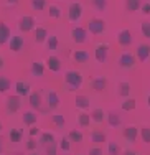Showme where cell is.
I'll return each instance as SVG.
<instances>
[{"mask_svg":"<svg viewBox=\"0 0 150 155\" xmlns=\"http://www.w3.org/2000/svg\"><path fill=\"white\" fill-rule=\"evenodd\" d=\"M51 120H53V124L58 125V127H63V125L66 124V120H64V116H61V114H54V116L51 117Z\"/></svg>","mask_w":150,"mask_h":155,"instance_id":"35","label":"cell"},{"mask_svg":"<svg viewBox=\"0 0 150 155\" xmlns=\"http://www.w3.org/2000/svg\"><path fill=\"white\" fill-rule=\"evenodd\" d=\"M45 5H46V0H31V7L36 12H41L45 8Z\"/></svg>","mask_w":150,"mask_h":155,"instance_id":"36","label":"cell"},{"mask_svg":"<svg viewBox=\"0 0 150 155\" xmlns=\"http://www.w3.org/2000/svg\"><path fill=\"white\" fill-rule=\"evenodd\" d=\"M36 134H38V127H31L30 129V135L33 137V135H36Z\"/></svg>","mask_w":150,"mask_h":155,"instance_id":"48","label":"cell"},{"mask_svg":"<svg viewBox=\"0 0 150 155\" xmlns=\"http://www.w3.org/2000/svg\"><path fill=\"white\" fill-rule=\"evenodd\" d=\"M60 149L63 150V152H69L71 150V145H69V139H61V142H60Z\"/></svg>","mask_w":150,"mask_h":155,"instance_id":"43","label":"cell"},{"mask_svg":"<svg viewBox=\"0 0 150 155\" xmlns=\"http://www.w3.org/2000/svg\"><path fill=\"white\" fill-rule=\"evenodd\" d=\"M0 130H2V124H0Z\"/></svg>","mask_w":150,"mask_h":155,"instance_id":"54","label":"cell"},{"mask_svg":"<svg viewBox=\"0 0 150 155\" xmlns=\"http://www.w3.org/2000/svg\"><path fill=\"white\" fill-rule=\"evenodd\" d=\"M41 142L43 143H53L54 142V135L50 134V132H45V134H41Z\"/></svg>","mask_w":150,"mask_h":155,"instance_id":"42","label":"cell"},{"mask_svg":"<svg viewBox=\"0 0 150 155\" xmlns=\"http://www.w3.org/2000/svg\"><path fill=\"white\" fill-rule=\"evenodd\" d=\"M23 36H20V35H13L12 38H10V50L12 51H15V53H18V51L23 48Z\"/></svg>","mask_w":150,"mask_h":155,"instance_id":"9","label":"cell"},{"mask_svg":"<svg viewBox=\"0 0 150 155\" xmlns=\"http://www.w3.org/2000/svg\"><path fill=\"white\" fill-rule=\"evenodd\" d=\"M31 73H33V76H43V73H45V66L41 64V63H33L31 64Z\"/></svg>","mask_w":150,"mask_h":155,"instance_id":"27","label":"cell"},{"mask_svg":"<svg viewBox=\"0 0 150 155\" xmlns=\"http://www.w3.org/2000/svg\"><path fill=\"white\" fill-rule=\"evenodd\" d=\"M117 41H119L120 46H130V45H132L134 38H132V33H130V30L119 31V35H117Z\"/></svg>","mask_w":150,"mask_h":155,"instance_id":"6","label":"cell"},{"mask_svg":"<svg viewBox=\"0 0 150 155\" xmlns=\"http://www.w3.org/2000/svg\"><path fill=\"white\" fill-rule=\"evenodd\" d=\"M89 155H102V150L99 147H96V149H91L89 150Z\"/></svg>","mask_w":150,"mask_h":155,"instance_id":"46","label":"cell"},{"mask_svg":"<svg viewBox=\"0 0 150 155\" xmlns=\"http://www.w3.org/2000/svg\"><path fill=\"white\" fill-rule=\"evenodd\" d=\"M35 147H36V142H35V140H30V142H28V145H27V149L28 150H33Z\"/></svg>","mask_w":150,"mask_h":155,"instance_id":"47","label":"cell"},{"mask_svg":"<svg viewBox=\"0 0 150 155\" xmlns=\"http://www.w3.org/2000/svg\"><path fill=\"white\" fill-rule=\"evenodd\" d=\"M69 140L71 142H83V134L79 130H71L69 132Z\"/></svg>","mask_w":150,"mask_h":155,"instance_id":"37","label":"cell"},{"mask_svg":"<svg viewBox=\"0 0 150 155\" xmlns=\"http://www.w3.org/2000/svg\"><path fill=\"white\" fill-rule=\"evenodd\" d=\"M106 134L104 132H99V130H94L93 134H91V142H96V143H102L106 142Z\"/></svg>","mask_w":150,"mask_h":155,"instance_id":"24","label":"cell"},{"mask_svg":"<svg viewBox=\"0 0 150 155\" xmlns=\"http://www.w3.org/2000/svg\"><path fill=\"white\" fill-rule=\"evenodd\" d=\"M2 150H3V147H2V142H0V153H2Z\"/></svg>","mask_w":150,"mask_h":155,"instance_id":"53","label":"cell"},{"mask_svg":"<svg viewBox=\"0 0 150 155\" xmlns=\"http://www.w3.org/2000/svg\"><path fill=\"white\" fill-rule=\"evenodd\" d=\"M46 64H48V68L53 73L61 71V61H60V58H56V56H50L48 60H46Z\"/></svg>","mask_w":150,"mask_h":155,"instance_id":"13","label":"cell"},{"mask_svg":"<svg viewBox=\"0 0 150 155\" xmlns=\"http://www.w3.org/2000/svg\"><path fill=\"white\" fill-rule=\"evenodd\" d=\"M120 107H122V110H127V112H129V110H134L135 109V99H126Z\"/></svg>","mask_w":150,"mask_h":155,"instance_id":"32","label":"cell"},{"mask_svg":"<svg viewBox=\"0 0 150 155\" xmlns=\"http://www.w3.org/2000/svg\"><path fill=\"white\" fill-rule=\"evenodd\" d=\"M48 15H50V18H60L61 17V8L58 5H51L50 10H48Z\"/></svg>","mask_w":150,"mask_h":155,"instance_id":"33","label":"cell"},{"mask_svg":"<svg viewBox=\"0 0 150 155\" xmlns=\"http://www.w3.org/2000/svg\"><path fill=\"white\" fill-rule=\"evenodd\" d=\"M73 60L78 61V63H87L89 60V53L87 51H83V50H78L73 53Z\"/></svg>","mask_w":150,"mask_h":155,"instance_id":"20","label":"cell"},{"mask_svg":"<svg viewBox=\"0 0 150 155\" xmlns=\"http://www.w3.org/2000/svg\"><path fill=\"white\" fill-rule=\"evenodd\" d=\"M147 102H148V107H150V94H148V97H147Z\"/></svg>","mask_w":150,"mask_h":155,"instance_id":"52","label":"cell"},{"mask_svg":"<svg viewBox=\"0 0 150 155\" xmlns=\"http://www.w3.org/2000/svg\"><path fill=\"white\" fill-rule=\"evenodd\" d=\"M91 3L94 5V8L99 10V12H104L107 8V0H91Z\"/></svg>","mask_w":150,"mask_h":155,"instance_id":"30","label":"cell"},{"mask_svg":"<svg viewBox=\"0 0 150 155\" xmlns=\"http://www.w3.org/2000/svg\"><path fill=\"white\" fill-rule=\"evenodd\" d=\"M91 101L87 96H76V107L79 109H89Z\"/></svg>","mask_w":150,"mask_h":155,"instance_id":"19","label":"cell"},{"mask_svg":"<svg viewBox=\"0 0 150 155\" xmlns=\"http://www.w3.org/2000/svg\"><path fill=\"white\" fill-rule=\"evenodd\" d=\"M18 28H20L21 31H25V33L31 31V30L35 28V18H33V17H30V15L21 17V18H20V21H18Z\"/></svg>","mask_w":150,"mask_h":155,"instance_id":"4","label":"cell"},{"mask_svg":"<svg viewBox=\"0 0 150 155\" xmlns=\"http://www.w3.org/2000/svg\"><path fill=\"white\" fill-rule=\"evenodd\" d=\"M31 155H36V153H31Z\"/></svg>","mask_w":150,"mask_h":155,"instance_id":"55","label":"cell"},{"mask_svg":"<svg viewBox=\"0 0 150 155\" xmlns=\"http://www.w3.org/2000/svg\"><path fill=\"white\" fill-rule=\"evenodd\" d=\"M46 45H48L50 50H58V38L56 36H48V40H46Z\"/></svg>","mask_w":150,"mask_h":155,"instance_id":"38","label":"cell"},{"mask_svg":"<svg viewBox=\"0 0 150 155\" xmlns=\"http://www.w3.org/2000/svg\"><path fill=\"white\" fill-rule=\"evenodd\" d=\"M15 89H17L18 96H28V94H30V86H28L27 83H23V81L15 83Z\"/></svg>","mask_w":150,"mask_h":155,"instance_id":"16","label":"cell"},{"mask_svg":"<svg viewBox=\"0 0 150 155\" xmlns=\"http://www.w3.org/2000/svg\"><path fill=\"white\" fill-rule=\"evenodd\" d=\"M20 109V97L18 96H10L7 97V110L8 112H17Z\"/></svg>","mask_w":150,"mask_h":155,"instance_id":"11","label":"cell"},{"mask_svg":"<svg viewBox=\"0 0 150 155\" xmlns=\"http://www.w3.org/2000/svg\"><path fill=\"white\" fill-rule=\"evenodd\" d=\"M124 155H137V153H135V152H130V150H127V152L124 153Z\"/></svg>","mask_w":150,"mask_h":155,"instance_id":"49","label":"cell"},{"mask_svg":"<svg viewBox=\"0 0 150 155\" xmlns=\"http://www.w3.org/2000/svg\"><path fill=\"white\" fill-rule=\"evenodd\" d=\"M46 153H48V155H56V145H54V142L51 143L48 149H46Z\"/></svg>","mask_w":150,"mask_h":155,"instance_id":"44","label":"cell"},{"mask_svg":"<svg viewBox=\"0 0 150 155\" xmlns=\"http://www.w3.org/2000/svg\"><path fill=\"white\" fill-rule=\"evenodd\" d=\"M83 17V5L78 2L71 3L69 5V20L73 21V23H76V21H79Z\"/></svg>","mask_w":150,"mask_h":155,"instance_id":"3","label":"cell"},{"mask_svg":"<svg viewBox=\"0 0 150 155\" xmlns=\"http://www.w3.org/2000/svg\"><path fill=\"white\" fill-rule=\"evenodd\" d=\"M7 2H8V3H12V5H15V3L18 2V0H7Z\"/></svg>","mask_w":150,"mask_h":155,"instance_id":"50","label":"cell"},{"mask_svg":"<svg viewBox=\"0 0 150 155\" xmlns=\"http://www.w3.org/2000/svg\"><path fill=\"white\" fill-rule=\"evenodd\" d=\"M78 155H81V153H78Z\"/></svg>","mask_w":150,"mask_h":155,"instance_id":"56","label":"cell"},{"mask_svg":"<svg viewBox=\"0 0 150 155\" xmlns=\"http://www.w3.org/2000/svg\"><path fill=\"white\" fill-rule=\"evenodd\" d=\"M137 58L139 61L145 63L150 58V46L148 45H139L137 46Z\"/></svg>","mask_w":150,"mask_h":155,"instance_id":"10","label":"cell"},{"mask_svg":"<svg viewBox=\"0 0 150 155\" xmlns=\"http://www.w3.org/2000/svg\"><path fill=\"white\" fill-rule=\"evenodd\" d=\"M10 38H12V36H10V28L7 27L3 21H0V45L7 43Z\"/></svg>","mask_w":150,"mask_h":155,"instance_id":"14","label":"cell"},{"mask_svg":"<svg viewBox=\"0 0 150 155\" xmlns=\"http://www.w3.org/2000/svg\"><path fill=\"white\" fill-rule=\"evenodd\" d=\"M87 30L93 35H101L106 30V21L101 20V18H91L89 23H87Z\"/></svg>","mask_w":150,"mask_h":155,"instance_id":"2","label":"cell"},{"mask_svg":"<svg viewBox=\"0 0 150 155\" xmlns=\"http://www.w3.org/2000/svg\"><path fill=\"white\" fill-rule=\"evenodd\" d=\"M64 83H66L69 91H76L83 86V74L79 71H66V74H64Z\"/></svg>","mask_w":150,"mask_h":155,"instance_id":"1","label":"cell"},{"mask_svg":"<svg viewBox=\"0 0 150 155\" xmlns=\"http://www.w3.org/2000/svg\"><path fill=\"white\" fill-rule=\"evenodd\" d=\"M21 135H23V134H21L20 129H12V130H10V135H8V137H10V142L18 143V142L21 140Z\"/></svg>","mask_w":150,"mask_h":155,"instance_id":"26","label":"cell"},{"mask_svg":"<svg viewBox=\"0 0 150 155\" xmlns=\"http://www.w3.org/2000/svg\"><path fill=\"white\" fill-rule=\"evenodd\" d=\"M91 116L89 114H86V112H83V114H79V125L81 127H87V125L91 124Z\"/></svg>","mask_w":150,"mask_h":155,"instance_id":"31","label":"cell"},{"mask_svg":"<svg viewBox=\"0 0 150 155\" xmlns=\"http://www.w3.org/2000/svg\"><path fill=\"white\" fill-rule=\"evenodd\" d=\"M140 135H142V140L145 143H150V127H142Z\"/></svg>","mask_w":150,"mask_h":155,"instance_id":"40","label":"cell"},{"mask_svg":"<svg viewBox=\"0 0 150 155\" xmlns=\"http://www.w3.org/2000/svg\"><path fill=\"white\" fill-rule=\"evenodd\" d=\"M35 40H36V43L46 41V40H48V31H46V28H43V27H38V28H36V31H35Z\"/></svg>","mask_w":150,"mask_h":155,"instance_id":"17","label":"cell"},{"mask_svg":"<svg viewBox=\"0 0 150 155\" xmlns=\"http://www.w3.org/2000/svg\"><path fill=\"white\" fill-rule=\"evenodd\" d=\"M140 31L144 33L145 38H150V21H144L140 25Z\"/></svg>","mask_w":150,"mask_h":155,"instance_id":"41","label":"cell"},{"mask_svg":"<svg viewBox=\"0 0 150 155\" xmlns=\"http://www.w3.org/2000/svg\"><path fill=\"white\" fill-rule=\"evenodd\" d=\"M8 89H10V81H8V78L0 76V93H7Z\"/></svg>","mask_w":150,"mask_h":155,"instance_id":"34","label":"cell"},{"mask_svg":"<svg viewBox=\"0 0 150 155\" xmlns=\"http://www.w3.org/2000/svg\"><path fill=\"white\" fill-rule=\"evenodd\" d=\"M124 137L129 142H135L137 140V127L135 125H129V127L124 129Z\"/></svg>","mask_w":150,"mask_h":155,"instance_id":"15","label":"cell"},{"mask_svg":"<svg viewBox=\"0 0 150 155\" xmlns=\"http://www.w3.org/2000/svg\"><path fill=\"white\" fill-rule=\"evenodd\" d=\"M71 36H73V41L78 43V45H83L86 43V30L83 27H74L71 30Z\"/></svg>","mask_w":150,"mask_h":155,"instance_id":"5","label":"cell"},{"mask_svg":"<svg viewBox=\"0 0 150 155\" xmlns=\"http://www.w3.org/2000/svg\"><path fill=\"white\" fill-rule=\"evenodd\" d=\"M142 12H144V15H150V3H144L142 5Z\"/></svg>","mask_w":150,"mask_h":155,"instance_id":"45","label":"cell"},{"mask_svg":"<svg viewBox=\"0 0 150 155\" xmlns=\"http://www.w3.org/2000/svg\"><path fill=\"white\" fill-rule=\"evenodd\" d=\"M107 122L111 127H117V125H120V117L119 114H116L114 110H111V112L107 114Z\"/></svg>","mask_w":150,"mask_h":155,"instance_id":"23","label":"cell"},{"mask_svg":"<svg viewBox=\"0 0 150 155\" xmlns=\"http://www.w3.org/2000/svg\"><path fill=\"white\" fill-rule=\"evenodd\" d=\"M91 84H93V89L96 91V93H102V91L106 89L107 81H106V78H94V79L91 81Z\"/></svg>","mask_w":150,"mask_h":155,"instance_id":"12","label":"cell"},{"mask_svg":"<svg viewBox=\"0 0 150 155\" xmlns=\"http://www.w3.org/2000/svg\"><path fill=\"white\" fill-rule=\"evenodd\" d=\"M109 155H119L120 153V147L116 142H109Z\"/></svg>","mask_w":150,"mask_h":155,"instance_id":"39","label":"cell"},{"mask_svg":"<svg viewBox=\"0 0 150 155\" xmlns=\"http://www.w3.org/2000/svg\"><path fill=\"white\" fill-rule=\"evenodd\" d=\"M21 120L27 125H33L36 120H38V116H36L35 112H31V110H27V112L23 114V117H21Z\"/></svg>","mask_w":150,"mask_h":155,"instance_id":"18","label":"cell"},{"mask_svg":"<svg viewBox=\"0 0 150 155\" xmlns=\"http://www.w3.org/2000/svg\"><path fill=\"white\" fill-rule=\"evenodd\" d=\"M140 7H142V2H140V0H126V8H127V12H137Z\"/></svg>","mask_w":150,"mask_h":155,"instance_id":"22","label":"cell"},{"mask_svg":"<svg viewBox=\"0 0 150 155\" xmlns=\"http://www.w3.org/2000/svg\"><path fill=\"white\" fill-rule=\"evenodd\" d=\"M2 68H3V58L0 56V69H2Z\"/></svg>","mask_w":150,"mask_h":155,"instance_id":"51","label":"cell"},{"mask_svg":"<svg viewBox=\"0 0 150 155\" xmlns=\"http://www.w3.org/2000/svg\"><path fill=\"white\" fill-rule=\"evenodd\" d=\"M119 94L124 96V97H127V96L130 94V83H127V81L120 83L119 84Z\"/></svg>","mask_w":150,"mask_h":155,"instance_id":"28","label":"cell"},{"mask_svg":"<svg viewBox=\"0 0 150 155\" xmlns=\"http://www.w3.org/2000/svg\"><path fill=\"white\" fill-rule=\"evenodd\" d=\"M134 64H135V56L134 54H130V53H122L120 54V58H119V66L120 68L129 69V68H132Z\"/></svg>","mask_w":150,"mask_h":155,"instance_id":"7","label":"cell"},{"mask_svg":"<svg viewBox=\"0 0 150 155\" xmlns=\"http://www.w3.org/2000/svg\"><path fill=\"white\" fill-rule=\"evenodd\" d=\"M107 51H109V45H107V43L97 45V48H96V60L99 63H106V60H107Z\"/></svg>","mask_w":150,"mask_h":155,"instance_id":"8","label":"cell"},{"mask_svg":"<svg viewBox=\"0 0 150 155\" xmlns=\"http://www.w3.org/2000/svg\"><path fill=\"white\" fill-rule=\"evenodd\" d=\"M30 106L33 109H38L40 106H41V96L38 93H31L30 94Z\"/></svg>","mask_w":150,"mask_h":155,"instance_id":"25","label":"cell"},{"mask_svg":"<svg viewBox=\"0 0 150 155\" xmlns=\"http://www.w3.org/2000/svg\"><path fill=\"white\" fill-rule=\"evenodd\" d=\"M48 106H50V109H56L60 106V97H58V94L54 91L48 93Z\"/></svg>","mask_w":150,"mask_h":155,"instance_id":"21","label":"cell"},{"mask_svg":"<svg viewBox=\"0 0 150 155\" xmlns=\"http://www.w3.org/2000/svg\"><path fill=\"white\" fill-rule=\"evenodd\" d=\"M91 119H93L94 122H102V120H104V110L102 109H94L93 112H91Z\"/></svg>","mask_w":150,"mask_h":155,"instance_id":"29","label":"cell"}]
</instances>
